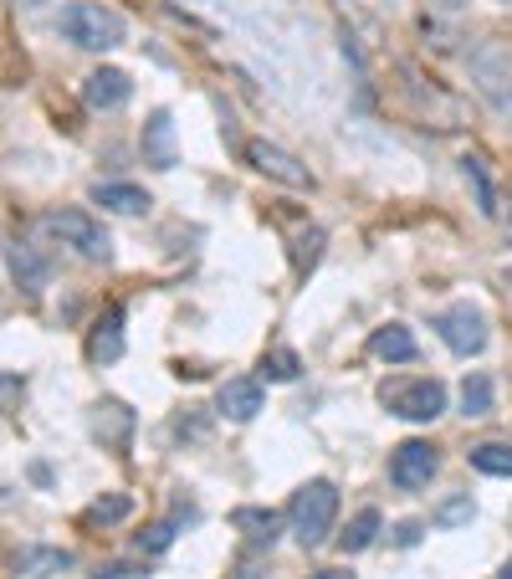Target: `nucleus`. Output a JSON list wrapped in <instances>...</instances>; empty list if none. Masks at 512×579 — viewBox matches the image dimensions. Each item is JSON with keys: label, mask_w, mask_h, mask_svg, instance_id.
Listing matches in <instances>:
<instances>
[{"label": "nucleus", "mask_w": 512, "mask_h": 579, "mask_svg": "<svg viewBox=\"0 0 512 579\" xmlns=\"http://www.w3.org/2000/svg\"><path fill=\"white\" fill-rule=\"evenodd\" d=\"M262 405H267V395H262L256 379H226V385L216 390V410L226 420H256Z\"/></svg>", "instance_id": "obj_14"}, {"label": "nucleus", "mask_w": 512, "mask_h": 579, "mask_svg": "<svg viewBox=\"0 0 512 579\" xmlns=\"http://www.w3.org/2000/svg\"><path fill=\"white\" fill-rule=\"evenodd\" d=\"M313 579H354V575H344V569H324V575H313Z\"/></svg>", "instance_id": "obj_32"}, {"label": "nucleus", "mask_w": 512, "mask_h": 579, "mask_svg": "<svg viewBox=\"0 0 512 579\" xmlns=\"http://www.w3.org/2000/svg\"><path fill=\"white\" fill-rule=\"evenodd\" d=\"M324 226H308V231H297L293 236V272L297 277H308L313 267H318V262H324Z\"/></svg>", "instance_id": "obj_22"}, {"label": "nucleus", "mask_w": 512, "mask_h": 579, "mask_svg": "<svg viewBox=\"0 0 512 579\" xmlns=\"http://www.w3.org/2000/svg\"><path fill=\"white\" fill-rule=\"evenodd\" d=\"M297 369H303V359H297L293 349H272V354H262V375H267V379H277V385L297 379Z\"/></svg>", "instance_id": "obj_26"}, {"label": "nucleus", "mask_w": 512, "mask_h": 579, "mask_svg": "<svg viewBox=\"0 0 512 579\" xmlns=\"http://www.w3.org/2000/svg\"><path fill=\"white\" fill-rule=\"evenodd\" d=\"M287 518H293V534L303 549H318V544H328V534H334V518H338V487L328 482V477H313V482H303L293 492V508H287Z\"/></svg>", "instance_id": "obj_2"}, {"label": "nucleus", "mask_w": 512, "mask_h": 579, "mask_svg": "<svg viewBox=\"0 0 512 579\" xmlns=\"http://www.w3.org/2000/svg\"><path fill=\"white\" fill-rule=\"evenodd\" d=\"M231 524L246 528V539L252 544H272L277 539V528H283V518H277L272 508H236L231 512Z\"/></svg>", "instance_id": "obj_21"}, {"label": "nucleus", "mask_w": 512, "mask_h": 579, "mask_svg": "<svg viewBox=\"0 0 512 579\" xmlns=\"http://www.w3.org/2000/svg\"><path fill=\"white\" fill-rule=\"evenodd\" d=\"M88 431H93V441L119 451V446H129V436H134V410L123 400H98L93 416H88Z\"/></svg>", "instance_id": "obj_13"}, {"label": "nucleus", "mask_w": 512, "mask_h": 579, "mask_svg": "<svg viewBox=\"0 0 512 579\" xmlns=\"http://www.w3.org/2000/svg\"><path fill=\"white\" fill-rule=\"evenodd\" d=\"M467 62H472L477 93H482L502 119H512V41H502V37L477 41V52L467 57Z\"/></svg>", "instance_id": "obj_3"}, {"label": "nucleus", "mask_w": 512, "mask_h": 579, "mask_svg": "<svg viewBox=\"0 0 512 579\" xmlns=\"http://www.w3.org/2000/svg\"><path fill=\"white\" fill-rule=\"evenodd\" d=\"M379 400H385L390 416L416 420V426L446 416V385L441 379H385V385H379Z\"/></svg>", "instance_id": "obj_4"}, {"label": "nucleus", "mask_w": 512, "mask_h": 579, "mask_svg": "<svg viewBox=\"0 0 512 579\" xmlns=\"http://www.w3.org/2000/svg\"><path fill=\"white\" fill-rule=\"evenodd\" d=\"M134 98V82H129V72H119V68H98V72H88L82 78V103L93 113H113V109H123Z\"/></svg>", "instance_id": "obj_10"}, {"label": "nucleus", "mask_w": 512, "mask_h": 579, "mask_svg": "<svg viewBox=\"0 0 512 579\" xmlns=\"http://www.w3.org/2000/svg\"><path fill=\"white\" fill-rule=\"evenodd\" d=\"M119 354H123V308L113 303V308L93 324V334H88V359H93V364H113Z\"/></svg>", "instance_id": "obj_15"}, {"label": "nucleus", "mask_w": 512, "mask_h": 579, "mask_svg": "<svg viewBox=\"0 0 512 579\" xmlns=\"http://www.w3.org/2000/svg\"><path fill=\"white\" fill-rule=\"evenodd\" d=\"M21 400H27V379H21V375H0V416H11Z\"/></svg>", "instance_id": "obj_28"}, {"label": "nucleus", "mask_w": 512, "mask_h": 579, "mask_svg": "<svg viewBox=\"0 0 512 579\" xmlns=\"http://www.w3.org/2000/svg\"><path fill=\"white\" fill-rule=\"evenodd\" d=\"M400 544L410 549V544H420V524H400Z\"/></svg>", "instance_id": "obj_30"}, {"label": "nucleus", "mask_w": 512, "mask_h": 579, "mask_svg": "<svg viewBox=\"0 0 512 579\" xmlns=\"http://www.w3.org/2000/svg\"><path fill=\"white\" fill-rule=\"evenodd\" d=\"M369 354L385 359V364H410L420 354V344H416V334H410L405 324H385V328L369 334Z\"/></svg>", "instance_id": "obj_17"}, {"label": "nucleus", "mask_w": 512, "mask_h": 579, "mask_svg": "<svg viewBox=\"0 0 512 579\" xmlns=\"http://www.w3.org/2000/svg\"><path fill=\"white\" fill-rule=\"evenodd\" d=\"M93 201L103 205V211H113V216H144L149 205V190H139V185H123V180H109V185H103V180H98L93 185Z\"/></svg>", "instance_id": "obj_16"}, {"label": "nucleus", "mask_w": 512, "mask_h": 579, "mask_svg": "<svg viewBox=\"0 0 512 579\" xmlns=\"http://www.w3.org/2000/svg\"><path fill=\"white\" fill-rule=\"evenodd\" d=\"M139 149H144V164H149V170H175L180 149H175V119H170V109L149 113L144 134H139Z\"/></svg>", "instance_id": "obj_11"}, {"label": "nucleus", "mask_w": 512, "mask_h": 579, "mask_svg": "<svg viewBox=\"0 0 512 579\" xmlns=\"http://www.w3.org/2000/svg\"><path fill=\"white\" fill-rule=\"evenodd\" d=\"M170 544H175V524H154V528H144V534L134 539V549L139 553H164Z\"/></svg>", "instance_id": "obj_27"}, {"label": "nucleus", "mask_w": 512, "mask_h": 579, "mask_svg": "<svg viewBox=\"0 0 512 579\" xmlns=\"http://www.w3.org/2000/svg\"><path fill=\"white\" fill-rule=\"evenodd\" d=\"M461 416H467V420L492 416V379H487L482 369L461 379Z\"/></svg>", "instance_id": "obj_23"}, {"label": "nucleus", "mask_w": 512, "mask_h": 579, "mask_svg": "<svg viewBox=\"0 0 512 579\" xmlns=\"http://www.w3.org/2000/svg\"><path fill=\"white\" fill-rule=\"evenodd\" d=\"M57 27H62V37H68L72 47H82V52H113V47H123V37H129L123 16L113 11V6H103V0H68L62 16H57Z\"/></svg>", "instance_id": "obj_1"}, {"label": "nucleus", "mask_w": 512, "mask_h": 579, "mask_svg": "<svg viewBox=\"0 0 512 579\" xmlns=\"http://www.w3.org/2000/svg\"><path fill=\"white\" fill-rule=\"evenodd\" d=\"M41 231H47L52 242L72 246L78 256H88V262H109L113 256L109 231L98 226L88 211H47V216H41Z\"/></svg>", "instance_id": "obj_5"}, {"label": "nucleus", "mask_w": 512, "mask_h": 579, "mask_svg": "<svg viewBox=\"0 0 512 579\" xmlns=\"http://www.w3.org/2000/svg\"><path fill=\"white\" fill-rule=\"evenodd\" d=\"M436 328H441L446 349L461 354V359H472V354L487 349V318H482V308H472V303H451V308L436 318Z\"/></svg>", "instance_id": "obj_8"}, {"label": "nucleus", "mask_w": 512, "mask_h": 579, "mask_svg": "<svg viewBox=\"0 0 512 579\" xmlns=\"http://www.w3.org/2000/svg\"><path fill=\"white\" fill-rule=\"evenodd\" d=\"M98 579H129V565H103L98 569Z\"/></svg>", "instance_id": "obj_31"}, {"label": "nucleus", "mask_w": 512, "mask_h": 579, "mask_svg": "<svg viewBox=\"0 0 512 579\" xmlns=\"http://www.w3.org/2000/svg\"><path fill=\"white\" fill-rule=\"evenodd\" d=\"M78 565L72 559V549H47V544H31V549L16 553V569L27 579H52V575H68V569Z\"/></svg>", "instance_id": "obj_18"}, {"label": "nucleus", "mask_w": 512, "mask_h": 579, "mask_svg": "<svg viewBox=\"0 0 512 579\" xmlns=\"http://www.w3.org/2000/svg\"><path fill=\"white\" fill-rule=\"evenodd\" d=\"M467 461H472L482 477H512V441H482L467 451Z\"/></svg>", "instance_id": "obj_20"}, {"label": "nucleus", "mask_w": 512, "mask_h": 579, "mask_svg": "<svg viewBox=\"0 0 512 579\" xmlns=\"http://www.w3.org/2000/svg\"><path fill=\"white\" fill-rule=\"evenodd\" d=\"M379 524H385V518H379V508L354 512V524L344 528V534H338V549H344V553H365L369 544L379 539Z\"/></svg>", "instance_id": "obj_19"}, {"label": "nucleus", "mask_w": 512, "mask_h": 579, "mask_svg": "<svg viewBox=\"0 0 512 579\" xmlns=\"http://www.w3.org/2000/svg\"><path fill=\"white\" fill-rule=\"evenodd\" d=\"M472 518V498H451L441 512H436V524L441 528H457V524H467Z\"/></svg>", "instance_id": "obj_29"}, {"label": "nucleus", "mask_w": 512, "mask_h": 579, "mask_svg": "<svg viewBox=\"0 0 512 579\" xmlns=\"http://www.w3.org/2000/svg\"><path fill=\"white\" fill-rule=\"evenodd\" d=\"M502 579H512V559H508V569H502Z\"/></svg>", "instance_id": "obj_34"}, {"label": "nucleus", "mask_w": 512, "mask_h": 579, "mask_svg": "<svg viewBox=\"0 0 512 579\" xmlns=\"http://www.w3.org/2000/svg\"><path fill=\"white\" fill-rule=\"evenodd\" d=\"M436 467H441V457H436L431 441H400L390 451V482L405 487V492H420V487H431Z\"/></svg>", "instance_id": "obj_9"}, {"label": "nucleus", "mask_w": 512, "mask_h": 579, "mask_svg": "<svg viewBox=\"0 0 512 579\" xmlns=\"http://www.w3.org/2000/svg\"><path fill=\"white\" fill-rule=\"evenodd\" d=\"M246 164H252L256 175H267V180H277V185H287V190H313V170L297 154H287L283 144H272V139H252L246 144Z\"/></svg>", "instance_id": "obj_7"}, {"label": "nucleus", "mask_w": 512, "mask_h": 579, "mask_svg": "<svg viewBox=\"0 0 512 579\" xmlns=\"http://www.w3.org/2000/svg\"><path fill=\"white\" fill-rule=\"evenodd\" d=\"M512 205V201H508ZM502 231H508V242H512V211H508V226H502Z\"/></svg>", "instance_id": "obj_33"}, {"label": "nucleus", "mask_w": 512, "mask_h": 579, "mask_svg": "<svg viewBox=\"0 0 512 579\" xmlns=\"http://www.w3.org/2000/svg\"><path fill=\"white\" fill-rule=\"evenodd\" d=\"M134 512V498L129 492H103V498L88 508V524H103V528H113V524H123Z\"/></svg>", "instance_id": "obj_25"}, {"label": "nucleus", "mask_w": 512, "mask_h": 579, "mask_svg": "<svg viewBox=\"0 0 512 579\" xmlns=\"http://www.w3.org/2000/svg\"><path fill=\"white\" fill-rule=\"evenodd\" d=\"M6 267H11L16 287H21L27 297H41V293H47V283H52V267H47V256H41L37 246H27V242H11V246H6Z\"/></svg>", "instance_id": "obj_12"}, {"label": "nucleus", "mask_w": 512, "mask_h": 579, "mask_svg": "<svg viewBox=\"0 0 512 579\" xmlns=\"http://www.w3.org/2000/svg\"><path fill=\"white\" fill-rule=\"evenodd\" d=\"M461 170H467V180H472L482 216H498L502 205H498V185H492V175H487V160H482V154H467V160H461Z\"/></svg>", "instance_id": "obj_24"}, {"label": "nucleus", "mask_w": 512, "mask_h": 579, "mask_svg": "<svg viewBox=\"0 0 512 579\" xmlns=\"http://www.w3.org/2000/svg\"><path fill=\"white\" fill-rule=\"evenodd\" d=\"M400 78H405V93H410V103H416V109L426 113L436 129H461V103L446 93V88H436V78H426L416 62H400Z\"/></svg>", "instance_id": "obj_6"}]
</instances>
